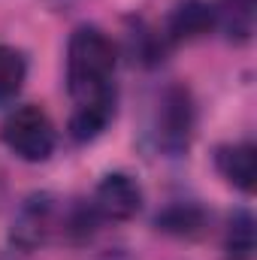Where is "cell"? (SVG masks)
Listing matches in <instances>:
<instances>
[{
	"label": "cell",
	"instance_id": "1",
	"mask_svg": "<svg viewBox=\"0 0 257 260\" xmlns=\"http://www.w3.org/2000/svg\"><path fill=\"white\" fill-rule=\"evenodd\" d=\"M118 46L97 24H79L67 43V91L76 109L115 118Z\"/></svg>",
	"mask_w": 257,
	"mask_h": 260
},
{
	"label": "cell",
	"instance_id": "2",
	"mask_svg": "<svg viewBox=\"0 0 257 260\" xmlns=\"http://www.w3.org/2000/svg\"><path fill=\"white\" fill-rule=\"evenodd\" d=\"M73 203L52 191L24 197L9 224V242L18 251H37L52 242H73Z\"/></svg>",
	"mask_w": 257,
	"mask_h": 260
},
{
	"label": "cell",
	"instance_id": "3",
	"mask_svg": "<svg viewBox=\"0 0 257 260\" xmlns=\"http://www.w3.org/2000/svg\"><path fill=\"white\" fill-rule=\"evenodd\" d=\"M197 130V106L191 91L179 82L167 85L151 109V139L154 148L167 157H182L194 142Z\"/></svg>",
	"mask_w": 257,
	"mask_h": 260
},
{
	"label": "cell",
	"instance_id": "4",
	"mask_svg": "<svg viewBox=\"0 0 257 260\" xmlns=\"http://www.w3.org/2000/svg\"><path fill=\"white\" fill-rule=\"evenodd\" d=\"M0 142L24 164H46L58 148V130L43 106L24 103L0 121Z\"/></svg>",
	"mask_w": 257,
	"mask_h": 260
},
{
	"label": "cell",
	"instance_id": "5",
	"mask_svg": "<svg viewBox=\"0 0 257 260\" xmlns=\"http://www.w3.org/2000/svg\"><path fill=\"white\" fill-rule=\"evenodd\" d=\"M88 206L94 209L100 224L103 221L124 224L130 218H136L142 209V188L127 173H106L97 182L94 194L88 197Z\"/></svg>",
	"mask_w": 257,
	"mask_h": 260
},
{
	"label": "cell",
	"instance_id": "6",
	"mask_svg": "<svg viewBox=\"0 0 257 260\" xmlns=\"http://www.w3.org/2000/svg\"><path fill=\"white\" fill-rule=\"evenodd\" d=\"M215 30V9L209 0H182L170 9L160 34L167 37L170 46H182V43H194L203 40Z\"/></svg>",
	"mask_w": 257,
	"mask_h": 260
},
{
	"label": "cell",
	"instance_id": "7",
	"mask_svg": "<svg viewBox=\"0 0 257 260\" xmlns=\"http://www.w3.org/2000/svg\"><path fill=\"white\" fill-rule=\"evenodd\" d=\"M215 170L218 176L242 191V194H251L254 191V176H257V148L254 142L242 139V142H227V145H218L215 148Z\"/></svg>",
	"mask_w": 257,
	"mask_h": 260
},
{
	"label": "cell",
	"instance_id": "8",
	"mask_svg": "<svg viewBox=\"0 0 257 260\" xmlns=\"http://www.w3.org/2000/svg\"><path fill=\"white\" fill-rule=\"evenodd\" d=\"M215 27L224 34L227 43L245 46L254 37V18H257V0H215Z\"/></svg>",
	"mask_w": 257,
	"mask_h": 260
},
{
	"label": "cell",
	"instance_id": "9",
	"mask_svg": "<svg viewBox=\"0 0 257 260\" xmlns=\"http://www.w3.org/2000/svg\"><path fill=\"white\" fill-rule=\"evenodd\" d=\"M154 227L167 236H176V239H197L206 233L209 227V215L200 203L194 200H179V203H170L167 209L157 212L154 218Z\"/></svg>",
	"mask_w": 257,
	"mask_h": 260
},
{
	"label": "cell",
	"instance_id": "10",
	"mask_svg": "<svg viewBox=\"0 0 257 260\" xmlns=\"http://www.w3.org/2000/svg\"><path fill=\"white\" fill-rule=\"evenodd\" d=\"M127 49H130V58L142 67H157L164 61L170 43L167 37L160 34V27H151L148 21H133V27L127 30Z\"/></svg>",
	"mask_w": 257,
	"mask_h": 260
},
{
	"label": "cell",
	"instance_id": "11",
	"mask_svg": "<svg viewBox=\"0 0 257 260\" xmlns=\"http://www.w3.org/2000/svg\"><path fill=\"white\" fill-rule=\"evenodd\" d=\"M224 260H254V218L248 209H236L227 221Z\"/></svg>",
	"mask_w": 257,
	"mask_h": 260
},
{
	"label": "cell",
	"instance_id": "12",
	"mask_svg": "<svg viewBox=\"0 0 257 260\" xmlns=\"http://www.w3.org/2000/svg\"><path fill=\"white\" fill-rule=\"evenodd\" d=\"M27 82V55L15 46H0V106H9Z\"/></svg>",
	"mask_w": 257,
	"mask_h": 260
},
{
	"label": "cell",
	"instance_id": "13",
	"mask_svg": "<svg viewBox=\"0 0 257 260\" xmlns=\"http://www.w3.org/2000/svg\"><path fill=\"white\" fill-rule=\"evenodd\" d=\"M49 9H55V12H67V9H73V6H79L82 0H43Z\"/></svg>",
	"mask_w": 257,
	"mask_h": 260
}]
</instances>
